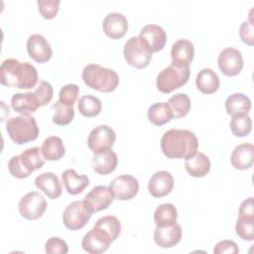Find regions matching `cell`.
Instances as JSON below:
<instances>
[{"label":"cell","mask_w":254,"mask_h":254,"mask_svg":"<svg viewBox=\"0 0 254 254\" xmlns=\"http://www.w3.org/2000/svg\"><path fill=\"white\" fill-rule=\"evenodd\" d=\"M62 179L66 191L72 195L80 193L89 185L88 177L86 175H78L73 169L64 171Z\"/></svg>","instance_id":"obj_23"},{"label":"cell","mask_w":254,"mask_h":254,"mask_svg":"<svg viewBox=\"0 0 254 254\" xmlns=\"http://www.w3.org/2000/svg\"><path fill=\"white\" fill-rule=\"evenodd\" d=\"M11 106L21 114L33 113L40 107L33 92L15 93L11 98Z\"/></svg>","instance_id":"obj_27"},{"label":"cell","mask_w":254,"mask_h":254,"mask_svg":"<svg viewBox=\"0 0 254 254\" xmlns=\"http://www.w3.org/2000/svg\"><path fill=\"white\" fill-rule=\"evenodd\" d=\"M45 250L49 254H65L68 252V246L64 239L51 237L46 242Z\"/></svg>","instance_id":"obj_41"},{"label":"cell","mask_w":254,"mask_h":254,"mask_svg":"<svg viewBox=\"0 0 254 254\" xmlns=\"http://www.w3.org/2000/svg\"><path fill=\"white\" fill-rule=\"evenodd\" d=\"M198 141L187 129H170L161 139V149L169 159H187L197 152Z\"/></svg>","instance_id":"obj_2"},{"label":"cell","mask_w":254,"mask_h":254,"mask_svg":"<svg viewBox=\"0 0 254 254\" xmlns=\"http://www.w3.org/2000/svg\"><path fill=\"white\" fill-rule=\"evenodd\" d=\"M45 165V158L38 147L28 148L20 155L13 156L8 162L10 174L17 179L28 178L34 171Z\"/></svg>","instance_id":"obj_4"},{"label":"cell","mask_w":254,"mask_h":254,"mask_svg":"<svg viewBox=\"0 0 254 254\" xmlns=\"http://www.w3.org/2000/svg\"><path fill=\"white\" fill-rule=\"evenodd\" d=\"M250 109L251 100L243 93H233L225 100V110L231 116L237 113H248Z\"/></svg>","instance_id":"obj_31"},{"label":"cell","mask_w":254,"mask_h":254,"mask_svg":"<svg viewBox=\"0 0 254 254\" xmlns=\"http://www.w3.org/2000/svg\"><path fill=\"white\" fill-rule=\"evenodd\" d=\"M182 239V227L174 224L167 227H156L154 230V240L162 248H171L177 245Z\"/></svg>","instance_id":"obj_20"},{"label":"cell","mask_w":254,"mask_h":254,"mask_svg":"<svg viewBox=\"0 0 254 254\" xmlns=\"http://www.w3.org/2000/svg\"><path fill=\"white\" fill-rule=\"evenodd\" d=\"M219 77L211 68H202L195 77V85L197 89L205 94L214 93L219 87Z\"/></svg>","instance_id":"obj_26"},{"label":"cell","mask_w":254,"mask_h":254,"mask_svg":"<svg viewBox=\"0 0 254 254\" xmlns=\"http://www.w3.org/2000/svg\"><path fill=\"white\" fill-rule=\"evenodd\" d=\"M116 140L115 131L108 125H99L92 129L87 138V145L93 153L111 149Z\"/></svg>","instance_id":"obj_11"},{"label":"cell","mask_w":254,"mask_h":254,"mask_svg":"<svg viewBox=\"0 0 254 254\" xmlns=\"http://www.w3.org/2000/svg\"><path fill=\"white\" fill-rule=\"evenodd\" d=\"M139 37L147 43L152 53H157L163 50L167 42V34L165 30L161 26L154 24L143 27L140 31Z\"/></svg>","instance_id":"obj_18"},{"label":"cell","mask_w":254,"mask_h":254,"mask_svg":"<svg viewBox=\"0 0 254 254\" xmlns=\"http://www.w3.org/2000/svg\"><path fill=\"white\" fill-rule=\"evenodd\" d=\"M38 79L37 68L28 62L6 59L0 66V81L5 86L29 89L37 84Z\"/></svg>","instance_id":"obj_1"},{"label":"cell","mask_w":254,"mask_h":254,"mask_svg":"<svg viewBox=\"0 0 254 254\" xmlns=\"http://www.w3.org/2000/svg\"><path fill=\"white\" fill-rule=\"evenodd\" d=\"M112 242L113 239L106 230L94 225L91 230L84 234L81 246L87 253L100 254L105 252Z\"/></svg>","instance_id":"obj_10"},{"label":"cell","mask_w":254,"mask_h":254,"mask_svg":"<svg viewBox=\"0 0 254 254\" xmlns=\"http://www.w3.org/2000/svg\"><path fill=\"white\" fill-rule=\"evenodd\" d=\"M254 147L250 143H243L234 148L230 161L232 166L237 170H247L253 165Z\"/></svg>","instance_id":"obj_22"},{"label":"cell","mask_w":254,"mask_h":254,"mask_svg":"<svg viewBox=\"0 0 254 254\" xmlns=\"http://www.w3.org/2000/svg\"><path fill=\"white\" fill-rule=\"evenodd\" d=\"M94 213L93 208L83 199L68 203L63 213V222L69 230L81 229Z\"/></svg>","instance_id":"obj_8"},{"label":"cell","mask_w":254,"mask_h":254,"mask_svg":"<svg viewBox=\"0 0 254 254\" xmlns=\"http://www.w3.org/2000/svg\"><path fill=\"white\" fill-rule=\"evenodd\" d=\"M185 168L187 172L194 178L204 177L210 170L209 158L200 152L185 159Z\"/></svg>","instance_id":"obj_24"},{"label":"cell","mask_w":254,"mask_h":254,"mask_svg":"<svg viewBox=\"0 0 254 254\" xmlns=\"http://www.w3.org/2000/svg\"><path fill=\"white\" fill-rule=\"evenodd\" d=\"M114 199L115 195L112 190L106 186H96L84 196V200L93 208L94 212L106 209Z\"/></svg>","instance_id":"obj_16"},{"label":"cell","mask_w":254,"mask_h":254,"mask_svg":"<svg viewBox=\"0 0 254 254\" xmlns=\"http://www.w3.org/2000/svg\"><path fill=\"white\" fill-rule=\"evenodd\" d=\"M33 93L38 101L39 106H45L52 100L54 95V88L50 82L41 80Z\"/></svg>","instance_id":"obj_38"},{"label":"cell","mask_w":254,"mask_h":254,"mask_svg":"<svg viewBox=\"0 0 254 254\" xmlns=\"http://www.w3.org/2000/svg\"><path fill=\"white\" fill-rule=\"evenodd\" d=\"M172 118L173 111L168 102H156L148 109V119L156 126H162L170 122Z\"/></svg>","instance_id":"obj_29"},{"label":"cell","mask_w":254,"mask_h":254,"mask_svg":"<svg viewBox=\"0 0 254 254\" xmlns=\"http://www.w3.org/2000/svg\"><path fill=\"white\" fill-rule=\"evenodd\" d=\"M102 29L107 37L113 40L120 39L128 30L127 18L118 12L108 13L103 19Z\"/></svg>","instance_id":"obj_17"},{"label":"cell","mask_w":254,"mask_h":254,"mask_svg":"<svg viewBox=\"0 0 254 254\" xmlns=\"http://www.w3.org/2000/svg\"><path fill=\"white\" fill-rule=\"evenodd\" d=\"M239 252L237 244L232 240H221L216 243L213 248L214 254H223V253H232L236 254Z\"/></svg>","instance_id":"obj_43"},{"label":"cell","mask_w":254,"mask_h":254,"mask_svg":"<svg viewBox=\"0 0 254 254\" xmlns=\"http://www.w3.org/2000/svg\"><path fill=\"white\" fill-rule=\"evenodd\" d=\"M174 188V178L168 171H158L154 173L148 184V190L154 197L168 195Z\"/></svg>","instance_id":"obj_15"},{"label":"cell","mask_w":254,"mask_h":254,"mask_svg":"<svg viewBox=\"0 0 254 254\" xmlns=\"http://www.w3.org/2000/svg\"><path fill=\"white\" fill-rule=\"evenodd\" d=\"M27 52L31 59L39 64L51 60L53 51L46 38L40 34H33L27 40Z\"/></svg>","instance_id":"obj_14"},{"label":"cell","mask_w":254,"mask_h":254,"mask_svg":"<svg viewBox=\"0 0 254 254\" xmlns=\"http://www.w3.org/2000/svg\"><path fill=\"white\" fill-rule=\"evenodd\" d=\"M81 76L88 87L100 92H111L119 84V75L115 70L96 64L85 65Z\"/></svg>","instance_id":"obj_3"},{"label":"cell","mask_w":254,"mask_h":254,"mask_svg":"<svg viewBox=\"0 0 254 254\" xmlns=\"http://www.w3.org/2000/svg\"><path fill=\"white\" fill-rule=\"evenodd\" d=\"M102 109V103L100 99L94 95L86 94L78 100L79 113L85 117L97 116Z\"/></svg>","instance_id":"obj_32"},{"label":"cell","mask_w":254,"mask_h":254,"mask_svg":"<svg viewBox=\"0 0 254 254\" xmlns=\"http://www.w3.org/2000/svg\"><path fill=\"white\" fill-rule=\"evenodd\" d=\"M178 211L172 203L160 204L154 212V221L158 227H167L176 224Z\"/></svg>","instance_id":"obj_30"},{"label":"cell","mask_w":254,"mask_h":254,"mask_svg":"<svg viewBox=\"0 0 254 254\" xmlns=\"http://www.w3.org/2000/svg\"><path fill=\"white\" fill-rule=\"evenodd\" d=\"M94 225H97V226L103 228L104 230H106L112 237L113 241H115L117 239V237L119 236V234L121 232V223H120L119 219L114 215L102 216L95 222Z\"/></svg>","instance_id":"obj_36"},{"label":"cell","mask_w":254,"mask_h":254,"mask_svg":"<svg viewBox=\"0 0 254 254\" xmlns=\"http://www.w3.org/2000/svg\"><path fill=\"white\" fill-rule=\"evenodd\" d=\"M38 9L44 19L50 20L57 16L59 12L60 0H38Z\"/></svg>","instance_id":"obj_39"},{"label":"cell","mask_w":254,"mask_h":254,"mask_svg":"<svg viewBox=\"0 0 254 254\" xmlns=\"http://www.w3.org/2000/svg\"><path fill=\"white\" fill-rule=\"evenodd\" d=\"M168 104L173 111V118L185 117L190 110V99L186 93H176L170 97Z\"/></svg>","instance_id":"obj_33"},{"label":"cell","mask_w":254,"mask_h":254,"mask_svg":"<svg viewBox=\"0 0 254 254\" xmlns=\"http://www.w3.org/2000/svg\"><path fill=\"white\" fill-rule=\"evenodd\" d=\"M115 197L119 200H129L133 198L139 190L138 180L130 175H120L109 184Z\"/></svg>","instance_id":"obj_13"},{"label":"cell","mask_w":254,"mask_h":254,"mask_svg":"<svg viewBox=\"0 0 254 254\" xmlns=\"http://www.w3.org/2000/svg\"><path fill=\"white\" fill-rule=\"evenodd\" d=\"M36 187L49 198L56 199L62 194V186L59 178L52 172H46L35 179Z\"/></svg>","instance_id":"obj_21"},{"label":"cell","mask_w":254,"mask_h":254,"mask_svg":"<svg viewBox=\"0 0 254 254\" xmlns=\"http://www.w3.org/2000/svg\"><path fill=\"white\" fill-rule=\"evenodd\" d=\"M41 151L45 160L48 161H58L65 153L63 140L58 136H50L45 139Z\"/></svg>","instance_id":"obj_28"},{"label":"cell","mask_w":254,"mask_h":254,"mask_svg":"<svg viewBox=\"0 0 254 254\" xmlns=\"http://www.w3.org/2000/svg\"><path fill=\"white\" fill-rule=\"evenodd\" d=\"M230 129L236 137L247 136L252 129V120L247 113H237L232 115Z\"/></svg>","instance_id":"obj_34"},{"label":"cell","mask_w":254,"mask_h":254,"mask_svg":"<svg viewBox=\"0 0 254 254\" xmlns=\"http://www.w3.org/2000/svg\"><path fill=\"white\" fill-rule=\"evenodd\" d=\"M193 56L194 48L190 41L187 39H180L173 44L171 49V57L173 63L190 65Z\"/></svg>","instance_id":"obj_25"},{"label":"cell","mask_w":254,"mask_h":254,"mask_svg":"<svg viewBox=\"0 0 254 254\" xmlns=\"http://www.w3.org/2000/svg\"><path fill=\"white\" fill-rule=\"evenodd\" d=\"M6 130L11 140L18 145L34 141L39 136V127L36 119L29 114H22L8 119Z\"/></svg>","instance_id":"obj_5"},{"label":"cell","mask_w":254,"mask_h":254,"mask_svg":"<svg viewBox=\"0 0 254 254\" xmlns=\"http://www.w3.org/2000/svg\"><path fill=\"white\" fill-rule=\"evenodd\" d=\"M123 55L129 65L141 69L149 65L153 53L142 38L135 36L131 37L125 43Z\"/></svg>","instance_id":"obj_7"},{"label":"cell","mask_w":254,"mask_h":254,"mask_svg":"<svg viewBox=\"0 0 254 254\" xmlns=\"http://www.w3.org/2000/svg\"><path fill=\"white\" fill-rule=\"evenodd\" d=\"M238 216L254 218V202L252 196L246 198L241 202L238 210Z\"/></svg>","instance_id":"obj_44"},{"label":"cell","mask_w":254,"mask_h":254,"mask_svg":"<svg viewBox=\"0 0 254 254\" xmlns=\"http://www.w3.org/2000/svg\"><path fill=\"white\" fill-rule=\"evenodd\" d=\"M217 64L223 74L227 76H234L242 70L243 58L240 51L235 48L228 47L220 52Z\"/></svg>","instance_id":"obj_12"},{"label":"cell","mask_w":254,"mask_h":254,"mask_svg":"<svg viewBox=\"0 0 254 254\" xmlns=\"http://www.w3.org/2000/svg\"><path fill=\"white\" fill-rule=\"evenodd\" d=\"M190 74L189 64L173 63L162 69L157 75L156 85L159 91L163 93H171L175 89L185 85Z\"/></svg>","instance_id":"obj_6"},{"label":"cell","mask_w":254,"mask_h":254,"mask_svg":"<svg viewBox=\"0 0 254 254\" xmlns=\"http://www.w3.org/2000/svg\"><path fill=\"white\" fill-rule=\"evenodd\" d=\"M53 109H55V113L53 116V122L60 126H64L69 124L74 117V109L73 106L65 105L62 103L60 100L56 101L53 104Z\"/></svg>","instance_id":"obj_35"},{"label":"cell","mask_w":254,"mask_h":254,"mask_svg":"<svg viewBox=\"0 0 254 254\" xmlns=\"http://www.w3.org/2000/svg\"><path fill=\"white\" fill-rule=\"evenodd\" d=\"M235 231L241 239L252 241L254 238V218L238 216Z\"/></svg>","instance_id":"obj_37"},{"label":"cell","mask_w":254,"mask_h":254,"mask_svg":"<svg viewBox=\"0 0 254 254\" xmlns=\"http://www.w3.org/2000/svg\"><path fill=\"white\" fill-rule=\"evenodd\" d=\"M79 92V87L74 83H68L64 85L59 93V100L69 106H73L76 101L77 95Z\"/></svg>","instance_id":"obj_40"},{"label":"cell","mask_w":254,"mask_h":254,"mask_svg":"<svg viewBox=\"0 0 254 254\" xmlns=\"http://www.w3.org/2000/svg\"><path fill=\"white\" fill-rule=\"evenodd\" d=\"M239 36L243 43H245L249 46H253V44H254V25H253V21H252L251 11H250L249 19L244 21L239 28Z\"/></svg>","instance_id":"obj_42"},{"label":"cell","mask_w":254,"mask_h":254,"mask_svg":"<svg viewBox=\"0 0 254 254\" xmlns=\"http://www.w3.org/2000/svg\"><path fill=\"white\" fill-rule=\"evenodd\" d=\"M118 164L117 154L112 149L94 153L91 160L92 170L99 175H108L112 173Z\"/></svg>","instance_id":"obj_19"},{"label":"cell","mask_w":254,"mask_h":254,"mask_svg":"<svg viewBox=\"0 0 254 254\" xmlns=\"http://www.w3.org/2000/svg\"><path fill=\"white\" fill-rule=\"evenodd\" d=\"M18 208L22 217L28 220H36L45 213L47 200L40 192L30 191L21 197Z\"/></svg>","instance_id":"obj_9"}]
</instances>
